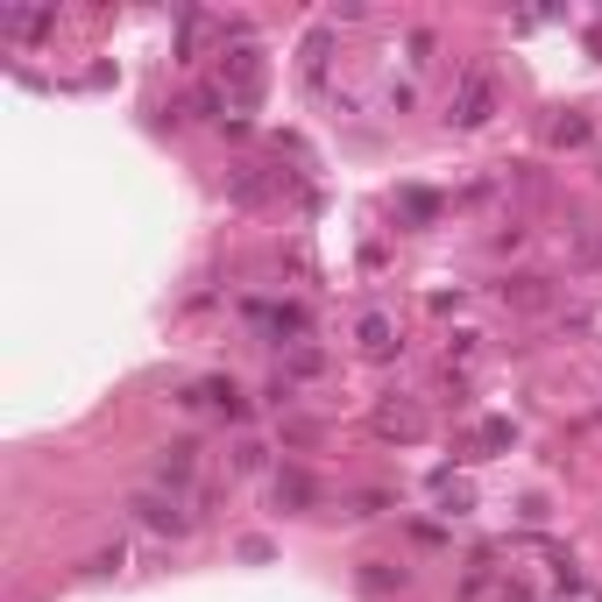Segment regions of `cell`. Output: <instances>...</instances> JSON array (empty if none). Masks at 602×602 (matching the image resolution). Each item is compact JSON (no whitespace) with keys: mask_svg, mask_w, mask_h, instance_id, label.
Masks as SVG:
<instances>
[{"mask_svg":"<svg viewBox=\"0 0 602 602\" xmlns=\"http://www.w3.org/2000/svg\"><path fill=\"white\" fill-rule=\"evenodd\" d=\"M263 79H269V65H263L255 28H248V22H228V28H220V93H228L234 120L263 107Z\"/></svg>","mask_w":602,"mask_h":602,"instance_id":"1","label":"cell"},{"mask_svg":"<svg viewBox=\"0 0 602 602\" xmlns=\"http://www.w3.org/2000/svg\"><path fill=\"white\" fill-rule=\"evenodd\" d=\"M496 114V79H489V65H468L454 79V100H447V120L454 128H482V120Z\"/></svg>","mask_w":602,"mask_h":602,"instance_id":"2","label":"cell"},{"mask_svg":"<svg viewBox=\"0 0 602 602\" xmlns=\"http://www.w3.org/2000/svg\"><path fill=\"white\" fill-rule=\"evenodd\" d=\"M135 518L149 524V532H163V539H185L192 532V510H185V496H171V489H135Z\"/></svg>","mask_w":602,"mask_h":602,"instance_id":"3","label":"cell"},{"mask_svg":"<svg viewBox=\"0 0 602 602\" xmlns=\"http://www.w3.org/2000/svg\"><path fill=\"white\" fill-rule=\"evenodd\" d=\"M185 404H192V412H213V418H248V397H241L228 375H206V383H192Z\"/></svg>","mask_w":602,"mask_h":602,"instance_id":"4","label":"cell"},{"mask_svg":"<svg viewBox=\"0 0 602 602\" xmlns=\"http://www.w3.org/2000/svg\"><path fill=\"white\" fill-rule=\"evenodd\" d=\"M192 475H199V447H163V461H157V489L185 496V489H192Z\"/></svg>","mask_w":602,"mask_h":602,"instance_id":"5","label":"cell"},{"mask_svg":"<svg viewBox=\"0 0 602 602\" xmlns=\"http://www.w3.org/2000/svg\"><path fill=\"white\" fill-rule=\"evenodd\" d=\"M0 36L8 43H43V36H57V14H0Z\"/></svg>","mask_w":602,"mask_h":602,"instance_id":"6","label":"cell"},{"mask_svg":"<svg viewBox=\"0 0 602 602\" xmlns=\"http://www.w3.org/2000/svg\"><path fill=\"white\" fill-rule=\"evenodd\" d=\"M390 348H397V326H390L383 312H369V320H361V355H375V361H383Z\"/></svg>","mask_w":602,"mask_h":602,"instance_id":"7","label":"cell"},{"mask_svg":"<svg viewBox=\"0 0 602 602\" xmlns=\"http://www.w3.org/2000/svg\"><path fill=\"white\" fill-rule=\"evenodd\" d=\"M326 50H334V36L312 28V43H305V85H326Z\"/></svg>","mask_w":602,"mask_h":602,"instance_id":"8","label":"cell"},{"mask_svg":"<svg viewBox=\"0 0 602 602\" xmlns=\"http://www.w3.org/2000/svg\"><path fill=\"white\" fill-rule=\"evenodd\" d=\"M234 199H241V206H263V199H269V185H263V171H255V163H241V171H234Z\"/></svg>","mask_w":602,"mask_h":602,"instance_id":"9","label":"cell"},{"mask_svg":"<svg viewBox=\"0 0 602 602\" xmlns=\"http://www.w3.org/2000/svg\"><path fill=\"white\" fill-rule=\"evenodd\" d=\"M375 426H383V432H404V440H412V432H418V412H412V404H383V418H375Z\"/></svg>","mask_w":602,"mask_h":602,"instance_id":"10","label":"cell"},{"mask_svg":"<svg viewBox=\"0 0 602 602\" xmlns=\"http://www.w3.org/2000/svg\"><path fill=\"white\" fill-rule=\"evenodd\" d=\"M503 298H518V305H546V283H539V277H518V283H503Z\"/></svg>","mask_w":602,"mask_h":602,"instance_id":"11","label":"cell"},{"mask_svg":"<svg viewBox=\"0 0 602 602\" xmlns=\"http://www.w3.org/2000/svg\"><path fill=\"white\" fill-rule=\"evenodd\" d=\"M277 503H312V482L305 475H277Z\"/></svg>","mask_w":602,"mask_h":602,"instance_id":"12","label":"cell"},{"mask_svg":"<svg viewBox=\"0 0 602 602\" xmlns=\"http://www.w3.org/2000/svg\"><path fill=\"white\" fill-rule=\"evenodd\" d=\"M263 454H269V447H255V440H241V447H234V468H263Z\"/></svg>","mask_w":602,"mask_h":602,"instance_id":"13","label":"cell"}]
</instances>
